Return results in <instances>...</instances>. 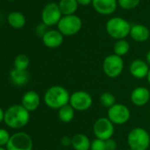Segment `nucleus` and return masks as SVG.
Masks as SVG:
<instances>
[{
	"label": "nucleus",
	"mask_w": 150,
	"mask_h": 150,
	"mask_svg": "<svg viewBox=\"0 0 150 150\" xmlns=\"http://www.w3.org/2000/svg\"><path fill=\"white\" fill-rule=\"evenodd\" d=\"M47 25H45V24H43L42 22V24H40V25H37V27H36V34L38 35V36H40V37H42V36L47 33Z\"/></svg>",
	"instance_id": "29"
},
{
	"label": "nucleus",
	"mask_w": 150,
	"mask_h": 150,
	"mask_svg": "<svg viewBox=\"0 0 150 150\" xmlns=\"http://www.w3.org/2000/svg\"><path fill=\"white\" fill-rule=\"evenodd\" d=\"M92 1L93 0H77L79 5H81V6H87L90 4H92Z\"/></svg>",
	"instance_id": "32"
},
{
	"label": "nucleus",
	"mask_w": 150,
	"mask_h": 150,
	"mask_svg": "<svg viewBox=\"0 0 150 150\" xmlns=\"http://www.w3.org/2000/svg\"><path fill=\"white\" fill-rule=\"evenodd\" d=\"M105 147H106V150H116L118 148L116 141H114L112 138L105 141Z\"/></svg>",
	"instance_id": "30"
},
{
	"label": "nucleus",
	"mask_w": 150,
	"mask_h": 150,
	"mask_svg": "<svg viewBox=\"0 0 150 150\" xmlns=\"http://www.w3.org/2000/svg\"><path fill=\"white\" fill-rule=\"evenodd\" d=\"M75 115V110L72 107L70 104L61 107L58 110V118L63 123H70Z\"/></svg>",
	"instance_id": "22"
},
{
	"label": "nucleus",
	"mask_w": 150,
	"mask_h": 150,
	"mask_svg": "<svg viewBox=\"0 0 150 150\" xmlns=\"http://www.w3.org/2000/svg\"><path fill=\"white\" fill-rule=\"evenodd\" d=\"M129 49H130V44L125 39L118 40L114 44V54L118 56L122 57L126 55L129 52Z\"/></svg>",
	"instance_id": "23"
},
{
	"label": "nucleus",
	"mask_w": 150,
	"mask_h": 150,
	"mask_svg": "<svg viewBox=\"0 0 150 150\" xmlns=\"http://www.w3.org/2000/svg\"><path fill=\"white\" fill-rule=\"evenodd\" d=\"M141 3V0H118V4L124 10H133Z\"/></svg>",
	"instance_id": "26"
},
{
	"label": "nucleus",
	"mask_w": 150,
	"mask_h": 150,
	"mask_svg": "<svg viewBox=\"0 0 150 150\" xmlns=\"http://www.w3.org/2000/svg\"><path fill=\"white\" fill-rule=\"evenodd\" d=\"M71 94L63 86L54 85L50 87L44 93L43 100L45 105L54 110H59L61 107L69 104Z\"/></svg>",
	"instance_id": "2"
},
{
	"label": "nucleus",
	"mask_w": 150,
	"mask_h": 150,
	"mask_svg": "<svg viewBox=\"0 0 150 150\" xmlns=\"http://www.w3.org/2000/svg\"><path fill=\"white\" fill-rule=\"evenodd\" d=\"M42 43L49 48H57L64 41V35L58 30H48L42 38Z\"/></svg>",
	"instance_id": "15"
},
{
	"label": "nucleus",
	"mask_w": 150,
	"mask_h": 150,
	"mask_svg": "<svg viewBox=\"0 0 150 150\" xmlns=\"http://www.w3.org/2000/svg\"><path fill=\"white\" fill-rule=\"evenodd\" d=\"M132 103L136 106H144L150 100V91L146 87L139 86L133 90L130 96Z\"/></svg>",
	"instance_id": "14"
},
{
	"label": "nucleus",
	"mask_w": 150,
	"mask_h": 150,
	"mask_svg": "<svg viewBox=\"0 0 150 150\" xmlns=\"http://www.w3.org/2000/svg\"><path fill=\"white\" fill-rule=\"evenodd\" d=\"M30 63V60L27 55L24 54H20L17 55L14 59V69H20V70H27Z\"/></svg>",
	"instance_id": "24"
},
{
	"label": "nucleus",
	"mask_w": 150,
	"mask_h": 150,
	"mask_svg": "<svg viewBox=\"0 0 150 150\" xmlns=\"http://www.w3.org/2000/svg\"><path fill=\"white\" fill-rule=\"evenodd\" d=\"M127 143L130 149L148 150L150 146L149 133L143 127H134L128 134Z\"/></svg>",
	"instance_id": "4"
},
{
	"label": "nucleus",
	"mask_w": 150,
	"mask_h": 150,
	"mask_svg": "<svg viewBox=\"0 0 150 150\" xmlns=\"http://www.w3.org/2000/svg\"><path fill=\"white\" fill-rule=\"evenodd\" d=\"M4 110L0 107V123L4 122Z\"/></svg>",
	"instance_id": "33"
},
{
	"label": "nucleus",
	"mask_w": 150,
	"mask_h": 150,
	"mask_svg": "<svg viewBox=\"0 0 150 150\" xmlns=\"http://www.w3.org/2000/svg\"><path fill=\"white\" fill-rule=\"evenodd\" d=\"M11 138L9 132L4 128H0V147H6Z\"/></svg>",
	"instance_id": "28"
},
{
	"label": "nucleus",
	"mask_w": 150,
	"mask_h": 150,
	"mask_svg": "<svg viewBox=\"0 0 150 150\" xmlns=\"http://www.w3.org/2000/svg\"><path fill=\"white\" fill-rule=\"evenodd\" d=\"M90 150H106L105 141L95 138L91 142Z\"/></svg>",
	"instance_id": "27"
},
{
	"label": "nucleus",
	"mask_w": 150,
	"mask_h": 150,
	"mask_svg": "<svg viewBox=\"0 0 150 150\" xmlns=\"http://www.w3.org/2000/svg\"><path fill=\"white\" fill-rule=\"evenodd\" d=\"M91 141L84 134H76L72 137V147L74 150H90Z\"/></svg>",
	"instance_id": "18"
},
{
	"label": "nucleus",
	"mask_w": 150,
	"mask_h": 150,
	"mask_svg": "<svg viewBox=\"0 0 150 150\" xmlns=\"http://www.w3.org/2000/svg\"><path fill=\"white\" fill-rule=\"evenodd\" d=\"M131 26L126 19L120 17H113L107 21L106 31L111 38L118 40L125 39L130 34Z\"/></svg>",
	"instance_id": "3"
},
{
	"label": "nucleus",
	"mask_w": 150,
	"mask_h": 150,
	"mask_svg": "<svg viewBox=\"0 0 150 150\" xmlns=\"http://www.w3.org/2000/svg\"><path fill=\"white\" fill-rule=\"evenodd\" d=\"M149 69L150 67L147 62L141 59H136L133 61L129 66V71L131 75L137 79L147 78Z\"/></svg>",
	"instance_id": "13"
},
{
	"label": "nucleus",
	"mask_w": 150,
	"mask_h": 150,
	"mask_svg": "<svg viewBox=\"0 0 150 150\" xmlns=\"http://www.w3.org/2000/svg\"><path fill=\"white\" fill-rule=\"evenodd\" d=\"M146 62H147V63L149 64V66L150 67V50L146 54Z\"/></svg>",
	"instance_id": "34"
},
{
	"label": "nucleus",
	"mask_w": 150,
	"mask_h": 150,
	"mask_svg": "<svg viewBox=\"0 0 150 150\" xmlns=\"http://www.w3.org/2000/svg\"><path fill=\"white\" fill-rule=\"evenodd\" d=\"M147 80H148L149 83L150 84V69H149V74H148V76H147Z\"/></svg>",
	"instance_id": "35"
},
{
	"label": "nucleus",
	"mask_w": 150,
	"mask_h": 150,
	"mask_svg": "<svg viewBox=\"0 0 150 150\" xmlns=\"http://www.w3.org/2000/svg\"><path fill=\"white\" fill-rule=\"evenodd\" d=\"M41 104V98L39 94L34 91H28L24 93L21 98V105L25 107L28 112H34L37 110Z\"/></svg>",
	"instance_id": "16"
},
{
	"label": "nucleus",
	"mask_w": 150,
	"mask_h": 150,
	"mask_svg": "<svg viewBox=\"0 0 150 150\" xmlns=\"http://www.w3.org/2000/svg\"><path fill=\"white\" fill-rule=\"evenodd\" d=\"M131 38L137 42H145L149 39V29L141 24H136L131 26L130 34Z\"/></svg>",
	"instance_id": "17"
},
{
	"label": "nucleus",
	"mask_w": 150,
	"mask_h": 150,
	"mask_svg": "<svg viewBox=\"0 0 150 150\" xmlns=\"http://www.w3.org/2000/svg\"><path fill=\"white\" fill-rule=\"evenodd\" d=\"M126 150H132V149H126Z\"/></svg>",
	"instance_id": "38"
},
{
	"label": "nucleus",
	"mask_w": 150,
	"mask_h": 150,
	"mask_svg": "<svg viewBox=\"0 0 150 150\" xmlns=\"http://www.w3.org/2000/svg\"><path fill=\"white\" fill-rule=\"evenodd\" d=\"M69 104L75 111L84 112L93 105L92 96L85 91H77L71 94Z\"/></svg>",
	"instance_id": "10"
},
{
	"label": "nucleus",
	"mask_w": 150,
	"mask_h": 150,
	"mask_svg": "<svg viewBox=\"0 0 150 150\" xmlns=\"http://www.w3.org/2000/svg\"><path fill=\"white\" fill-rule=\"evenodd\" d=\"M131 112L129 108L123 104H115L108 109L107 118L114 125H124L130 120Z\"/></svg>",
	"instance_id": "9"
},
{
	"label": "nucleus",
	"mask_w": 150,
	"mask_h": 150,
	"mask_svg": "<svg viewBox=\"0 0 150 150\" xmlns=\"http://www.w3.org/2000/svg\"><path fill=\"white\" fill-rule=\"evenodd\" d=\"M7 1H10V2H11V1H15V0H7Z\"/></svg>",
	"instance_id": "37"
},
{
	"label": "nucleus",
	"mask_w": 150,
	"mask_h": 150,
	"mask_svg": "<svg viewBox=\"0 0 150 150\" xmlns=\"http://www.w3.org/2000/svg\"><path fill=\"white\" fill-rule=\"evenodd\" d=\"M34 143L31 136L25 132H17L11 135L6 145L7 150H33Z\"/></svg>",
	"instance_id": "8"
},
{
	"label": "nucleus",
	"mask_w": 150,
	"mask_h": 150,
	"mask_svg": "<svg viewBox=\"0 0 150 150\" xmlns=\"http://www.w3.org/2000/svg\"><path fill=\"white\" fill-rule=\"evenodd\" d=\"M93 133L95 138L107 141L114 135L115 125L108 118H99L93 125Z\"/></svg>",
	"instance_id": "7"
},
{
	"label": "nucleus",
	"mask_w": 150,
	"mask_h": 150,
	"mask_svg": "<svg viewBox=\"0 0 150 150\" xmlns=\"http://www.w3.org/2000/svg\"><path fill=\"white\" fill-rule=\"evenodd\" d=\"M61 144L65 147L72 146V138H70L68 136H64L61 140Z\"/></svg>",
	"instance_id": "31"
},
{
	"label": "nucleus",
	"mask_w": 150,
	"mask_h": 150,
	"mask_svg": "<svg viewBox=\"0 0 150 150\" xmlns=\"http://www.w3.org/2000/svg\"><path fill=\"white\" fill-rule=\"evenodd\" d=\"M58 6L62 14L66 16L74 14L79 7V4L77 0H60Z\"/></svg>",
	"instance_id": "21"
},
{
	"label": "nucleus",
	"mask_w": 150,
	"mask_h": 150,
	"mask_svg": "<svg viewBox=\"0 0 150 150\" xmlns=\"http://www.w3.org/2000/svg\"><path fill=\"white\" fill-rule=\"evenodd\" d=\"M0 150H7L5 147H0Z\"/></svg>",
	"instance_id": "36"
},
{
	"label": "nucleus",
	"mask_w": 150,
	"mask_h": 150,
	"mask_svg": "<svg viewBox=\"0 0 150 150\" xmlns=\"http://www.w3.org/2000/svg\"><path fill=\"white\" fill-rule=\"evenodd\" d=\"M11 81L17 86H23L27 83L29 80V75L27 70H20L13 69L10 72Z\"/></svg>",
	"instance_id": "19"
},
{
	"label": "nucleus",
	"mask_w": 150,
	"mask_h": 150,
	"mask_svg": "<svg viewBox=\"0 0 150 150\" xmlns=\"http://www.w3.org/2000/svg\"><path fill=\"white\" fill-rule=\"evenodd\" d=\"M7 21L12 28L20 29L26 24V18L24 14L19 11H11L7 17Z\"/></svg>",
	"instance_id": "20"
},
{
	"label": "nucleus",
	"mask_w": 150,
	"mask_h": 150,
	"mask_svg": "<svg viewBox=\"0 0 150 150\" xmlns=\"http://www.w3.org/2000/svg\"><path fill=\"white\" fill-rule=\"evenodd\" d=\"M62 15L63 14L59 9L58 4L49 3L42 9V21L47 26H53L58 24Z\"/></svg>",
	"instance_id": "11"
},
{
	"label": "nucleus",
	"mask_w": 150,
	"mask_h": 150,
	"mask_svg": "<svg viewBox=\"0 0 150 150\" xmlns=\"http://www.w3.org/2000/svg\"><path fill=\"white\" fill-rule=\"evenodd\" d=\"M57 25V30L64 36H72L80 31L82 27V21L81 18L75 14L66 15L61 18Z\"/></svg>",
	"instance_id": "5"
},
{
	"label": "nucleus",
	"mask_w": 150,
	"mask_h": 150,
	"mask_svg": "<svg viewBox=\"0 0 150 150\" xmlns=\"http://www.w3.org/2000/svg\"><path fill=\"white\" fill-rule=\"evenodd\" d=\"M30 112L21 105H13L4 112V122L10 128H21L27 126L30 120Z\"/></svg>",
	"instance_id": "1"
},
{
	"label": "nucleus",
	"mask_w": 150,
	"mask_h": 150,
	"mask_svg": "<svg viewBox=\"0 0 150 150\" xmlns=\"http://www.w3.org/2000/svg\"><path fill=\"white\" fill-rule=\"evenodd\" d=\"M124 67L125 63L122 57L115 54L106 56L103 62V70L110 78L119 76L124 70Z\"/></svg>",
	"instance_id": "6"
},
{
	"label": "nucleus",
	"mask_w": 150,
	"mask_h": 150,
	"mask_svg": "<svg viewBox=\"0 0 150 150\" xmlns=\"http://www.w3.org/2000/svg\"><path fill=\"white\" fill-rule=\"evenodd\" d=\"M92 5L95 11L103 16L111 15L118 7V0H93Z\"/></svg>",
	"instance_id": "12"
},
{
	"label": "nucleus",
	"mask_w": 150,
	"mask_h": 150,
	"mask_svg": "<svg viewBox=\"0 0 150 150\" xmlns=\"http://www.w3.org/2000/svg\"><path fill=\"white\" fill-rule=\"evenodd\" d=\"M99 101L104 108L109 109L116 104V98L111 92L106 91L102 93V95L99 98Z\"/></svg>",
	"instance_id": "25"
}]
</instances>
